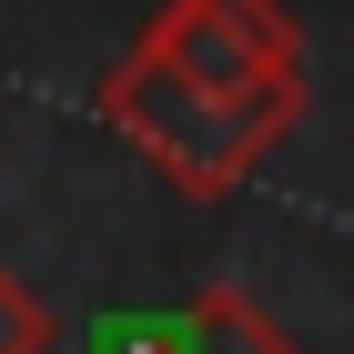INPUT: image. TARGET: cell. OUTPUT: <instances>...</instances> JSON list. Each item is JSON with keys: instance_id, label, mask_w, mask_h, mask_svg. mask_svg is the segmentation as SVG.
<instances>
[{"instance_id": "3957f363", "label": "cell", "mask_w": 354, "mask_h": 354, "mask_svg": "<svg viewBox=\"0 0 354 354\" xmlns=\"http://www.w3.org/2000/svg\"><path fill=\"white\" fill-rule=\"evenodd\" d=\"M183 354H304V344L273 324L243 283H203L183 304Z\"/></svg>"}, {"instance_id": "7a4b0ae2", "label": "cell", "mask_w": 354, "mask_h": 354, "mask_svg": "<svg viewBox=\"0 0 354 354\" xmlns=\"http://www.w3.org/2000/svg\"><path fill=\"white\" fill-rule=\"evenodd\" d=\"M132 61L213 91V102H243V91L304 82V30L283 0H162L132 30Z\"/></svg>"}, {"instance_id": "5b68a950", "label": "cell", "mask_w": 354, "mask_h": 354, "mask_svg": "<svg viewBox=\"0 0 354 354\" xmlns=\"http://www.w3.org/2000/svg\"><path fill=\"white\" fill-rule=\"evenodd\" d=\"M82 354H183V314H102Z\"/></svg>"}, {"instance_id": "277c9868", "label": "cell", "mask_w": 354, "mask_h": 354, "mask_svg": "<svg viewBox=\"0 0 354 354\" xmlns=\"http://www.w3.org/2000/svg\"><path fill=\"white\" fill-rule=\"evenodd\" d=\"M61 324H51V304L30 294L21 273H0V354H51Z\"/></svg>"}, {"instance_id": "6da1fadb", "label": "cell", "mask_w": 354, "mask_h": 354, "mask_svg": "<svg viewBox=\"0 0 354 354\" xmlns=\"http://www.w3.org/2000/svg\"><path fill=\"white\" fill-rule=\"evenodd\" d=\"M91 111H102L183 203H233V192L273 162V142L304 122V82L213 102V91H192V82H172V71H152V61L122 51L102 82H91Z\"/></svg>"}]
</instances>
